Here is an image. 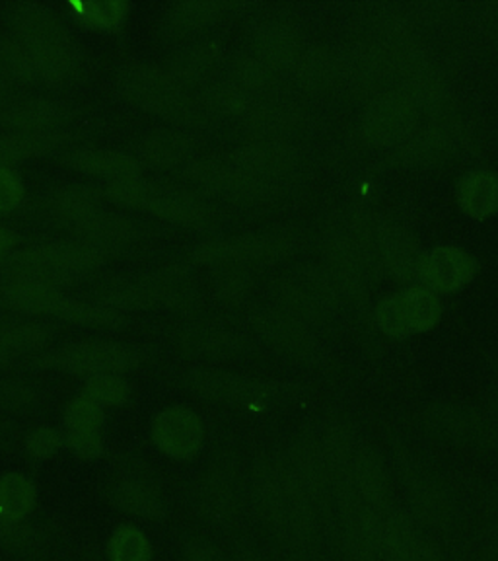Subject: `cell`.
Listing matches in <instances>:
<instances>
[{
	"mask_svg": "<svg viewBox=\"0 0 498 561\" xmlns=\"http://www.w3.org/2000/svg\"><path fill=\"white\" fill-rule=\"evenodd\" d=\"M139 357L135 351L115 342H84L70 345L39 360L37 365L65 370L79 377L121 375L135 367Z\"/></svg>",
	"mask_w": 498,
	"mask_h": 561,
	"instance_id": "cell-13",
	"label": "cell"
},
{
	"mask_svg": "<svg viewBox=\"0 0 498 561\" xmlns=\"http://www.w3.org/2000/svg\"><path fill=\"white\" fill-rule=\"evenodd\" d=\"M287 462L312 503L324 505L332 493V476L322 440L314 435H302L290 450Z\"/></svg>",
	"mask_w": 498,
	"mask_h": 561,
	"instance_id": "cell-24",
	"label": "cell"
},
{
	"mask_svg": "<svg viewBox=\"0 0 498 561\" xmlns=\"http://www.w3.org/2000/svg\"><path fill=\"white\" fill-rule=\"evenodd\" d=\"M254 53L273 70L280 72L297 67L304 53V42L297 27L285 22H269L255 30Z\"/></svg>",
	"mask_w": 498,
	"mask_h": 561,
	"instance_id": "cell-26",
	"label": "cell"
},
{
	"mask_svg": "<svg viewBox=\"0 0 498 561\" xmlns=\"http://www.w3.org/2000/svg\"><path fill=\"white\" fill-rule=\"evenodd\" d=\"M255 332L273 350L304 365H314L322 359L324 351L314 333L308 330L306 322L287 312L285 308L267 307L252 316Z\"/></svg>",
	"mask_w": 498,
	"mask_h": 561,
	"instance_id": "cell-12",
	"label": "cell"
},
{
	"mask_svg": "<svg viewBox=\"0 0 498 561\" xmlns=\"http://www.w3.org/2000/svg\"><path fill=\"white\" fill-rule=\"evenodd\" d=\"M100 202L102 193L94 185H69L53 195L51 209L62 225H67L90 210L100 209Z\"/></svg>",
	"mask_w": 498,
	"mask_h": 561,
	"instance_id": "cell-41",
	"label": "cell"
},
{
	"mask_svg": "<svg viewBox=\"0 0 498 561\" xmlns=\"http://www.w3.org/2000/svg\"><path fill=\"white\" fill-rule=\"evenodd\" d=\"M0 75L7 79L10 87H27L37 79L32 57L20 42L0 44Z\"/></svg>",
	"mask_w": 498,
	"mask_h": 561,
	"instance_id": "cell-46",
	"label": "cell"
},
{
	"mask_svg": "<svg viewBox=\"0 0 498 561\" xmlns=\"http://www.w3.org/2000/svg\"><path fill=\"white\" fill-rule=\"evenodd\" d=\"M442 302L425 287H409L385 297L377 308V324L390 337L429 332L440 322Z\"/></svg>",
	"mask_w": 498,
	"mask_h": 561,
	"instance_id": "cell-11",
	"label": "cell"
},
{
	"mask_svg": "<svg viewBox=\"0 0 498 561\" xmlns=\"http://www.w3.org/2000/svg\"><path fill=\"white\" fill-rule=\"evenodd\" d=\"M201 102L215 115L247 114L254 107V96L234 79L210 82L202 90Z\"/></svg>",
	"mask_w": 498,
	"mask_h": 561,
	"instance_id": "cell-39",
	"label": "cell"
},
{
	"mask_svg": "<svg viewBox=\"0 0 498 561\" xmlns=\"http://www.w3.org/2000/svg\"><path fill=\"white\" fill-rule=\"evenodd\" d=\"M104 262L105 250L96 245L80 240H57L12 252L2 262V272L9 275V279L42 280L59 289V285L74 283Z\"/></svg>",
	"mask_w": 498,
	"mask_h": 561,
	"instance_id": "cell-3",
	"label": "cell"
},
{
	"mask_svg": "<svg viewBox=\"0 0 498 561\" xmlns=\"http://www.w3.org/2000/svg\"><path fill=\"white\" fill-rule=\"evenodd\" d=\"M105 413L100 403L82 394L65 410V427L72 433H102Z\"/></svg>",
	"mask_w": 498,
	"mask_h": 561,
	"instance_id": "cell-50",
	"label": "cell"
},
{
	"mask_svg": "<svg viewBox=\"0 0 498 561\" xmlns=\"http://www.w3.org/2000/svg\"><path fill=\"white\" fill-rule=\"evenodd\" d=\"M497 405H498V400H497Z\"/></svg>",
	"mask_w": 498,
	"mask_h": 561,
	"instance_id": "cell-64",
	"label": "cell"
},
{
	"mask_svg": "<svg viewBox=\"0 0 498 561\" xmlns=\"http://www.w3.org/2000/svg\"><path fill=\"white\" fill-rule=\"evenodd\" d=\"M324 270L343 298L355 305H364L377 283L382 260L378 252L377 222L362 215L345 220L333 228L322 244Z\"/></svg>",
	"mask_w": 498,
	"mask_h": 561,
	"instance_id": "cell-1",
	"label": "cell"
},
{
	"mask_svg": "<svg viewBox=\"0 0 498 561\" xmlns=\"http://www.w3.org/2000/svg\"><path fill=\"white\" fill-rule=\"evenodd\" d=\"M62 447H65V435L51 427H39L26 437L27 455L35 460H49L53 456L59 455Z\"/></svg>",
	"mask_w": 498,
	"mask_h": 561,
	"instance_id": "cell-53",
	"label": "cell"
},
{
	"mask_svg": "<svg viewBox=\"0 0 498 561\" xmlns=\"http://www.w3.org/2000/svg\"><path fill=\"white\" fill-rule=\"evenodd\" d=\"M4 438H7V435H4V433H2V431H0V443H2V440H4Z\"/></svg>",
	"mask_w": 498,
	"mask_h": 561,
	"instance_id": "cell-63",
	"label": "cell"
},
{
	"mask_svg": "<svg viewBox=\"0 0 498 561\" xmlns=\"http://www.w3.org/2000/svg\"><path fill=\"white\" fill-rule=\"evenodd\" d=\"M419 125V110L397 90H390L368 104L360 135L368 147H399Z\"/></svg>",
	"mask_w": 498,
	"mask_h": 561,
	"instance_id": "cell-14",
	"label": "cell"
},
{
	"mask_svg": "<svg viewBox=\"0 0 498 561\" xmlns=\"http://www.w3.org/2000/svg\"><path fill=\"white\" fill-rule=\"evenodd\" d=\"M150 433L158 450L174 460H189L199 455L205 443L201 417L187 405H170L162 410Z\"/></svg>",
	"mask_w": 498,
	"mask_h": 561,
	"instance_id": "cell-18",
	"label": "cell"
},
{
	"mask_svg": "<svg viewBox=\"0 0 498 561\" xmlns=\"http://www.w3.org/2000/svg\"><path fill=\"white\" fill-rule=\"evenodd\" d=\"M252 287H254L252 273L242 265H227L215 280V293L227 305L244 302L247 295L252 293Z\"/></svg>",
	"mask_w": 498,
	"mask_h": 561,
	"instance_id": "cell-51",
	"label": "cell"
},
{
	"mask_svg": "<svg viewBox=\"0 0 498 561\" xmlns=\"http://www.w3.org/2000/svg\"><path fill=\"white\" fill-rule=\"evenodd\" d=\"M341 82L350 96L372 102L385 92L394 90L395 75L392 62L385 59L370 42H360L349 47L339 57Z\"/></svg>",
	"mask_w": 498,
	"mask_h": 561,
	"instance_id": "cell-15",
	"label": "cell"
},
{
	"mask_svg": "<svg viewBox=\"0 0 498 561\" xmlns=\"http://www.w3.org/2000/svg\"><path fill=\"white\" fill-rule=\"evenodd\" d=\"M222 61V47L215 42L192 45L184 51L175 53L167 65V75L174 77L182 87L199 84L215 72Z\"/></svg>",
	"mask_w": 498,
	"mask_h": 561,
	"instance_id": "cell-34",
	"label": "cell"
},
{
	"mask_svg": "<svg viewBox=\"0 0 498 561\" xmlns=\"http://www.w3.org/2000/svg\"><path fill=\"white\" fill-rule=\"evenodd\" d=\"M35 402L32 388L16 382H0V408L2 410H26Z\"/></svg>",
	"mask_w": 498,
	"mask_h": 561,
	"instance_id": "cell-56",
	"label": "cell"
},
{
	"mask_svg": "<svg viewBox=\"0 0 498 561\" xmlns=\"http://www.w3.org/2000/svg\"><path fill=\"white\" fill-rule=\"evenodd\" d=\"M107 197L123 207L150 210L160 219L182 227H201L209 222L210 209L195 193L179 187L154 184L144 178H127L107 185Z\"/></svg>",
	"mask_w": 498,
	"mask_h": 561,
	"instance_id": "cell-5",
	"label": "cell"
},
{
	"mask_svg": "<svg viewBox=\"0 0 498 561\" xmlns=\"http://www.w3.org/2000/svg\"><path fill=\"white\" fill-rule=\"evenodd\" d=\"M179 347L205 359H230L242 351V340L236 333L219 325H193L179 335Z\"/></svg>",
	"mask_w": 498,
	"mask_h": 561,
	"instance_id": "cell-32",
	"label": "cell"
},
{
	"mask_svg": "<svg viewBox=\"0 0 498 561\" xmlns=\"http://www.w3.org/2000/svg\"><path fill=\"white\" fill-rule=\"evenodd\" d=\"M184 561H227L224 556L210 543L192 540L184 546Z\"/></svg>",
	"mask_w": 498,
	"mask_h": 561,
	"instance_id": "cell-57",
	"label": "cell"
},
{
	"mask_svg": "<svg viewBox=\"0 0 498 561\" xmlns=\"http://www.w3.org/2000/svg\"><path fill=\"white\" fill-rule=\"evenodd\" d=\"M352 483L368 507L384 508L387 497V476L384 466L370 453H357L352 462Z\"/></svg>",
	"mask_w": 498,
	"mask_h": 561,
	"instance_id": "cell-38",
	"label": "cell"
},
{
	"mask_svg": "<svg viewBox=\"0 0 498 561\" xmlns=\"http://www.w3.org/2000/svg\"><path fill=\"white\" fill-rule=\"evenodd\" d=\"M455 202L467 217L489 219L498 213V175L490 170H472L455 184Z\"/></svg>",
	"mask_w": 498,
	"mask_h": 561,
	"instance_id": "cell-29",
	"label": "cell"
},
{
	"mask_svg": "<svg viewBox=\"0 0 498 561\" xmlns=\"http://www.w3.org/2000/svg\"><path fill=\"white\" fill-rule=\"evenodd\" d=\"M192 140L184 133L157 131L142 139L139 147V158L149 162L150 167L170 168L182 164L192 158Z\"/></svg>",
	"mask_w": 498,
	"mask_h": 561,
	"instance_id": "cell-37",
	"label": "cell"
},
{
	"mask_svg": "<svg viewBox=\"0 0 498 561\" xmlns=\"http://www.w3.org/2000/svg\"><path fill=\"white\" fill-rule=\"evenodd\" d=\"M279 307L302 322L329 320L341 305V295L332 277L320 265H304L280 279L277 287Z\"/></svg>",
	"mask_w": 498,
	"mask_h": 561,
	"instance_id": "cell-8",
	"label": "cell"
},
{
	"mask_svg": "<svg viewBox=\"0 0 498 561\" xmlns=\"http://www.w3.org/2000/svg\"><path fill=\"white\" fill-rule=\"evenodd\" d=\"M84 396L102 408H121L131 400V385L119 375H97L86 378Z\"/></svg>",
	"mask_w": 498,
	"mask_h": 561,
	"instance_id": "cell-48",
	"label": "cell"
},
{
	"mask_svg": "<svg viewBox=\"0 0 498 561\" xmlns=\"http://www.w3.org/2000/svg\"><path fill=\"white\" fill-rule=\"evenodd\" d=\"M394 90L402 92L419 114L425 112L430 117L450 114L452 90L447 77L420 47L397 65Z\"/></svg>",
	"mask_w": 498,
	"mask_h": 561,
	"instance_id": "cell-9",
	"label": "cell"
},
{
	"mask_svg": "<svg viewBox=\"0 0 498 561\" xmlns=\"http://www.w3.org/2000/svg\"><path fill=\"white\" fill-rule=\"evenodd\" d=\"M300 237L290 230H271L245 237L215 238L193 248V262L201 265H244L262 260H280L294 254Z\"/></svg>",
	"mask_w": 498,
	"mask_h": 561,
	"instance_id": "cell-7",
	"label": "cell"
},
{
	"mask_svg": "<svg viewBox=\"0 0 498 561\" xmlns=\"http://www.w3.org/2000/svg\"><path fill=\"white\" fill-rule=\"evenodd\" d=\"M0 548L22 558H32L44 550V538L34 526L0 518Z\"/></svg>",
	"mask_w": 498,
	"mask_h": 561,
	"instance_id": "cell-47",
	"label": "cell"
},
{
	"mask_svg": "<svg viewBox=\"0 0 498 561\" xmlns=\"http://www.w3.org/2000/svg\"><path fill=\"white\" fill-rule=\"evenodd\" d=\"M201 507L215 520L236 518L245 503L244 478L232 466H215L199 485Z\"/></svg>",
	"mask_w": 498,
	"mask_h": 561,
	"instance_id": "cell-23",
	"label": "cell"
},
{
	"mask_svg": "<svg viewBox=\"0 0 498 561\" xmlns=\"http://www.w3.org/2000/svg\"><path fill=\"white\" fill-rule=\"evenodd\" d=\"M119 88L132 104L167 122L189 123L197 117V105L167 70L135 65L123 70Z\"/></svg>",
	"mask_w": 498,
	"mask_h": 561,
	"instance_id": "cell-6",
	"label": "cell"
},
{
	"mask_svg": "<svg viewBox=\"0 0 498 561\" xmlns=\"http://www.w3.org/2000/svg\"><path fill=\"white\" fill-rule=\"evenodd\" d=\"M240 561H265L254 552H242L240 553Z\"/></svg>",
	"mask_w": 498,
	"mask_h": 561,
	"instance_id": "cell-61",
	"label": "cell"
},
{
	"mask_svg": "<svg viewBox=\"0 0 498 561\" xmlns=\"http://www.w3.org/2000/svg\"><path fill=\"white\" fill-rule=\"evenodd\" d=\"M20 44L34 62L37 79L57 84L69 79L77 67V49L61 22L42 4H18L12 14Z\"/></svg>",
	"mask_w": 498,
	"mask_h": 561,
	"instance_id": "cell-4",
	"label": "cell"
},
{
	"mask_svg": "<svg viewBox=\"0 0 498 561\" xmlns=\"http://www.w3.org/2000/svg\"><path fill=\"white\" fill-rule=\"evenodd\" d=\"M107 497L115 507L132 517L152 520L164 515V503L157 483L150 480L149 473L139 470L137 466H123L117 470V478L109 485Z\"/></svg>",
	"mask_w": 498,
	"mask_h": 561,
	"instance_id": "cell-22",
	"label": "cell"
},
{
	"mask_svg": "<svg viewBox=\"0 0 498 561\" xmlns=\"http://www.w3.org/2000/svg\"><path fill=\"white\" fill-rule=\"evenodd\" d=\"M232 79L252 96H262L277 87V70L263 62L255 53L238 57L232 67Z\"/></svg>",
	"mask_w": 498,
	"mask_h": 561,
	"instance_id": "cell-43",
	"label": "cell"
},
{
	"mask_svg": "<svg viewBox=\"0 0 498 561\" xmlns=\"http://www.w3.org/2000/svg\"><path fill=\"white\" fill-rule=\"evenodd\" d=\"M477 273V262L458 245H438L425 255L419 280L435 295H450L465 287Z\"/></svg>",
	"mask_w": 498,
	"mask_h": 561,
	"instance_id": "cell-19",
	"label": "cell"
},
{
	"mask_svg": "<svg viewBox=\"0 0 498 561\" xmlns=\"http://www.w3.org/2000/svg\"><path fill=\"white\" fill-rule=\"evenodd\" d=\"M304 127L306 117L294 105H254L245 114V131L259 142H289L304 131Z\"/></svg>",
	"mask_w": 498,
	"mask_h": 561,
	"instance_id": "cell-25",
	"label": "cell"
},
{
	"mask_svg": "<svg viewBox=\"0 0 498 561\" xmlns=\"http://www.w3.org/2000/svg\"><path fill=\"white\" fill-rule=\"evenodd\" d=\"M465 125L458 115L430 117L429 123L417 125L409 137L395 147V158L403 167L430 168L442 164L464 145Z\"/></svg>",
	"mask_w": 498,
	"mask_h": 561,
	"instance_id": "cell-10",
	"label": "cell"
},
{
	"mask_svg": "<svg viewBox=\"0 0 498 561\" xmlns=\"http://www.w3.org/2000/svg\"><path fill=\"white\" fill-rule=\"evenodd\" d=\"M220 16V7L210 0H185L175 2L166 12L170 26L182 32H199L210 26Z\"/></svg>",
	"mask_w": 498,
	"mask_h": 561,
	"instance_id": "cell-45",
	"label": "cell"
},
{
	"mask_svg": "<svg viewBox=\"0 0 498 561\" xmlns=\"http://www.w3.org/2000/svg\"><path fill=\"white\" fill-rule=\"evenodd\" d=\"M185 172L193 184L201 185L202 190L242 202H259L279 190L277 185L244 174L232 164L230 157L192 160Z\"/></svg>",
	"mask_w": 498,
	"mask_h": 561,
	"instance_id": "cell-17",
	"label": "cell"
},
{
	"mask_svg": "<svg viewBox=\"0 0 498 561\" xmlns=\"http://www.w3.org/2000/svg\"><path fill=\"white\" fill-rule=\"evenodd\" d=\"M10 359H12V357H10V353H4V351H0V368L7 367V365H9L10 363Z\"/></svg>",
	"mask_w": 498,
	"mask_h": 561,
	"instance_id": "cell-62",
	"label": "cell"
},
{
	"mask_svg": "<svg viewBox=\"0 0 498 561\" xmlns=\"http://www.w3.org/2000/svg\"><path fill=\"white\" fill-rule=\"evenodd\" d=\"M109 561H152L149 536L132 525L117 526L107 542Z\"/></svg>",
	"mask_w": 498,
	"mask_h": 561,
	"instance_id": "cell-44",
	"label": "cell"
},
{
	"mask_svg": "<svg viewBox=\"0 0 498 561\" xmlns=\"http://www.w3.org/2000/svg\"><path fill=\"white\" fill-rule=\"evenodd\" d=\"M49 333L44 325L26 324V322H0V351L14 353V351L39 350L47 342Z\"/></svg>",
	"mask_w": 498,
	"mask_h": 561,
	"instance_id": "cell-49",
	"label": "cell"
},
{
	"mask_svg": "<svg viewBox=\"0 0 498 561\" xmlns=\"http://www.w3.org/2000/svg\"><path fill=\"white\" fill-rule=\"evenodd\" d=\"M294 80L308 94L322 96L341 82L339 57L324 47H308L294 67Z\"/></svg>",
	"mask_w": 498,
	"mask_h": 561,
	"instance_id": "cell-30",
	"label": "cell"
},
{
	"mask_svg": "<svg viewBox=\"0 0 498 561\" xmlns=\"http://www.w3.org/2000/svg\"><path fill=\"white\" fill-rule=\"evenodd\" d=\"M407 482H409L412 503L417 515L430 525H444L448 520L447 501L438 493L432 482L420 472H409Z\"/></svg>",
	"mask_w": 498,
	"mask_h": 561,
	"instance_id": "cell-42",
	"label": "cell"
},
{
	"mask_svg": "<svg viewBox=\"0 0 498 561\" xmlns=\"http://www.w3.org/2000/svg\"><path fill=\"white\" fill-rule=\"evenodd\" d=\"M69 164L77 168L79 172L97 175V178H107L112 182L127 180V178H139L140 172H142L139 158L127 154V152H119V150H77V152L70 154Z\"/></svg>",
	"mask_w": 498,
	"mask_h": 561,
	"instance_id": "cell-31",
	"label": "cell"
},
{
	"mask_svg": "<svg viewBox=\"0 0 498 561\" xmlns=\"http://www.w3.org/2000/svg\"><path fill=\"white\" fill-rule=\"evenodd\" d=\"M37 505V488L26 473L10 472L0 478V518L26 523Z\"/></svg>",
	"mask_w": 498,
	"mask_h": 561,
	"instance_id": "cell-35",
	"label": "cell"
},
{
	"mask_svg": "<svg viewBox=\"0 0 498 561\" xmlns=\"http://www.w3.org/2000/svg\"><path fill=\"white\" fill-rule=\"evenodd\" d=\"M7 87H10L9 82H7V79L0 75V114L4 112V110H2V104H4V90H7Z\"/></svg>",
	"mask_w": 498,
	"mask_h": 561,
	"instance_id": "cell-60",
	"label": "cell"
},
{
	"mask_svg": "<svg viewBox=\"0 0 498 561\" xmlns=\"http://www.w3.org/2000/svg\"><path fill=\"white\" fill-rule=\"evenodd\" d=\"M252 488L262 517L280 540L300 546L314 540V503L287 460H259Z\"/></svg>",
	"mask_w": 498,
	"mask_h": 561,
	"instance_id": "cell-2",
	"label": "cell"
},
{
	"mask_svg": "<svg viewBox=\"0 0 498 561\" xmlns=\"http://www.w3.org/2000/svg\"><path fill=\"white\" fill-rule=\"evenodd\" d=\"M26 197L22 178L10 168H0V213L18 209Z\"/></svg>",
	"mask_w": 498,
	"mask_h": 561,
	"instance_id": "cell-54",
	"label": "cell"
},
{
	"mask_svg": "<svg viewBox=\"0 0 498 561\" xmlns=\"http://www.w3.org/2000/svg\"><path fill=\"white\" fill-rule=\"evenodd\" d=\"M187 385L207 400L238 408H263L277 394V386L271 382L212 368H193L187 373Z\"/></svg>",
	"mask_w": 498,
	"mask_h": 561,
	"instance_id": "cell-16",
	"label": "cell"
},
{
	"mask_svg": "<svg viewBox=\"0 0 498 561\" xmlns=\"http://www.w3.org/2000/svg\"><path fill=\"white\" fill-rule=\"evenodd\" d=\"M0 300L4 307L24 314H61L67 298L61 290L42 280L9 279L0 289Z\"/></svg>",
	"mask_w": 498,
	"mask_h": 561,
	"instance_id": "cell-28",
	"label": "cell"
},
{
	"mask_svg": "<svg viewBox=\"0 0 498 561\" xmlns=\"http://www.w3.org/2000/svg\"><path fill=\"white\" fill-rule=\"evenodd\" d=\"M232 164L244 174L279 187L298 168V152L289 142H259L245 145L228 154Z\"/></svg>",
	"mask_w": 498,
	"mask_h": 561,
	"instance_id": "cell-21",
	"label": "cell"
},
{
	"mask_svg": "<svg viewBox=\"0 0 498 561\" xmlns=\"http://www.w3.org/2000/svg\"><path fill=\"white\" fill-rule=\"evenodd\" d=\"M74 9H77V16L86 26L112 30V27L121 26L123 20L129 12V4H125V2H86V4H77Z\"/></svg>",
	"mask_w": 498,
	"mask_h": 561,
	"instance_id": "cell-52",
	"label": "cell"
},
{
	"mask_svg": "<svg viewBox=\"0 0 498 561\" xmlns=\"http://www.w3.org/2000/svg\"><path fill=\"white\" fill-rule=\"evenodd\" d=\"M18 244V234L14 230H10V228L2 227L0 225V263L4 262L10 254H12V250L16 248Z\"/></svg>",
	"mask_w": 498,
	"mask_h": 561,
	"instance_id": "cell-58",
	"label": "cell"
},
{
	"mask_svg": "<svg viewBox=\"0 0 498 561\" xmlns=\"http://www.w3.org/2000/svg\"><path fill=\"white\" fill-rule=\"evenodd\" d=\"M377 242L382 265L387 267L395 279L403 283L419 280L420 265L427 254L407 228L394 220H378Z\"/></svg>",
	"mask_w": 498,
	"mask_h": 561,
	"instance_id": "cell-20",
	"label": "cell"
},
{
	"mask_svg": "<svg viewBox=\"0 0 498 561\" xmlns=\"http://www.w3.org/2000/svg\"><path fill=\"white\" fill-rule=\"evenodd\" d=\"M61 119V105L47 98L22 100L0 114V125L12 131H55Z\"/></svg>",
	"mask_w": 498,
	"mask_h": 561,
	"instance_id": "cell-33",
	"label": "cell"
},
{
	"mask_svg": "<svg viewBox=\"0 0 498 561\" xmlns=\"http://www.w3.org/2000/svg\"><path fill=\"white\" fill-rule=\"evenodd\" d=\"M65 227L74 232L80 242L96 245L105 252L109 248L127 244L137 234L131 220L104 209L90 210L79 219L70 220Z\"/></svg>",
	"mask_w": 498,
	"mask_h": 561,
	"instance_id": "cell-27",
	"label": "cell"
},
{
	"mask_svg": "<svg viewBox=\"0 0 498 561\" xmlns=\"http://www.w3.org/2000/svg\"><path fill=\"white\" fill-rule=\"evenodd\" d=\"M65 447L70 453L84 458V460H96L104 453V438L102 433H65Z\"/></svg>",
	"mask_w": 498,
	"mask_h": 561,
	"instance_id": "cell-55",
	"label": "cell"
},
{
	"mask_svg": "<svg viewBox=\"0 0 498 561\" xmlns=\"http://www.w3.org/2000/svg\"><path fill=\"white\" fill-rule=\"evenodd\" d=\"M412 561H442V558L432 543L417 542L413 548Z\"/></svg>",
	"mask_w": 498,
	"mask_h": 561,
	"instance_id": "cell-59",
	"label": "cell"
},
{
	"mask_svg": "<svg viewBox=\"0 0 498 561\" xmlns=\"http://www.w3.org/2000/svg\"><path fill=\"white\" fill-rule=\"evenodd\" d=\"M415 536L407 518L397 511L384 508V530L380 543V560L382 561H412Z\"/></svg>",
	"mask_w": 498,
	"mask_h": 561,
	"instance_id": "cell-40",
	"label": "cell"
},
{
	"mask_svg": "<svg viewBox=\"0 0 498 561\" xmlns=\"http://www.w3.org/2000/svg\"><path fill=\"white\" fill-rule=\"evenodd\" d=\"M59 131H14L0 137V168H10L27 158L42 157L61 145Z\"/></svg>",
	"mask_w": 498,
	"mask_h": 561,
	"instance_id": "cell-36",
	"label": "cell"
}]
</instances>
